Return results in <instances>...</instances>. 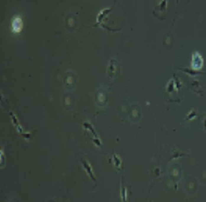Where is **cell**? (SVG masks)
I'll return each instance as SVG.
<instances>
[{
    "mask_svg": "<svg viewBox=\"0 0 206 202\" xmlns=\"http://www.w3.org/2000/svg\"><path fill=\"white\" fill-rule=\"evenodd\" d=\"M113 162H114L115 169L117 170V171H119V170L121 169V158L116 155V153H114V155H113Z\"/></svg>",
    "mask_w": 206,
    "mask_h": 202,
    "instance_id": "8",
    "label": "cell"
},
{
    "mask_svg": "<svg viewBox=\"0 0 206 202\" xmlns=\"http://www.w3.org/2000/svg\"><path fill=\"white\" fill-rule=\"evenodd\" d=\"M10 114V117H11V119H12V122H13V125L15 127V129H17V131L19 132L20 134H22V135H24V134L26 133V132H24V130L22 129V127H21V124H20V122H19V119L17 118V116L12 112V111H10L9 112Z\"/></svg>",
    "mask_w": 206,
    "mask_h": 202,
    "instance_id": "5",
    "label": "cell"
},
{
    "mask_svg": "<svg viewBox=\"0 0 206 202\" xmlns=\"http://www.w3.org/2000/svg\"><path fill=\"white\" fill-rule=\"evenodd\" d=\"M204 129L206 130V119H205V123H204Z\"/></svg>",
    "mask_w": 206,
    "mask_h": 202,
    "instance_id": "13",
    "label": "cell"
},
{
    "mask_svg": "<svg viewBox=\"0 0 206 202\" xmlns=\"http://www.w3.org/2000/svg\"><path fill=\"white\" fill-rule=\"evenodd\" d=\"M11 26H12V30H13L14 33H20L22 28H23V21L21 19V16H15L12 21V24H11Z\"/></svg>",
    "mask_w": 206,
    "mask_h": 202,
    "instance_id": "3",
    "label": "cell"
},
{
    "mask_svg": "<svg viewBox=\"0 0 206 202\" xmlns=\"http://www.w3.org/2000/svg\"><path fill=\"white\" fill-rule=\"evenodd\" d=\"M82 168L85 169V171L87 172V174L89 175V177L93 181V182H97V179H95V174H93V171H92V169H91V165L89 164L86 160H84V159H82Z\"/></svg>",
    "mask_w": 206,
    "mask_h": 202,
    "instance_id": "4",
    "label": "cell"
},
{
    "mask_svg": "<svg viewBox=\"0 0 206 202\" xmlns=\"http://www.w3.org/2000/svg\"><path fill=\"white\" fill-rule=\"evenodd\" d=\"M115 6V4H114ZM114 6H112V7L108 8V9H104V10H102L100 13L98 14V17H97V23L93 25V27L95 26H98V25H102V22L105 20V17L108 16V14L110 13V12H112V10H113V8H114Z\"/></svg>",
    "mask_w": 206,
    "mask_h": 202,
    "instance_id": "2",
    "label": "cell"
},
{
    "mask_svg": "<svg viewBox=\"0 0 206 202\" xmlns=\"http://www.w3.org/2000/svg\"><path fill=\"white\" fill-rule=\"evenodd\" d=\"M179 70L183 72H186V74H189L191 76H196V75H206V72H201V70H194V69H191V68H179Z\"/></svg>",
    "mask_w": 206,
    "mask_h": 202,
    "instance_id": "6",
    "label": "cell"
},
{
    "mask_svg": "<svg viewBox=\"0 0 206 202\" xmlns=\"http://www.w3.org/2000/svg\"><path fill=\"white\" fill-rule=\"evenodd\" d=\"M196 111L195 110H193V111H191V112H190L189 114V116H188V117H186V121H188V120H192L193 118H195L196 117Z\"/></svg>",
    "mask_w": 206,
    "mask_h": 202,
    "instance_id": "11",
    "label": "cell"
},
{
    "mask_svg": "<svg viewBox=\"0 0 206 202\" xmlns=\"http://www.w3.org/2000/svg\"><path fill=\"white\" fill-rule=\"evenodd\" d=\"M173 88H175V80H170L168 85H167L166 91L168 92V93H171V92L173 91Z\"/></svg>",
    "mask_w": 206,
    "mask_h": 202,
    "instance_id": "10",
    "label": "cell"
},
{
    "mask_svg": "<svg viewBox=\"0 0 206 202\" xmlns=\"http://www.w3.org/2000/svg\"><path fill=\"white\" fill-rule=\"evenodd\" d=\"M116 65V61L115 59H111L110 61V65H108V78H113L114 77V66Z\"/></svg>",
    "mask_w": 206,
    "mask_h": 202,
    "instance_id": "7",
    "label": "cell"
},
{
    "mask_svg": "<svg viewBox=\"0 0 206 202\" xmlns=\"http://www.w3.org/2000/svg\"><path fill=\"white\" fill-rule=\"evenodd\" d=\"M82 127L85 128L86 130L87 131H89L90 133L92 134V136H93V142H95L98 146H101V142H100V138H99V136H98V134H97V132L95 131V129H93V127H92L91 124L90 123H88V122H82Z\"/></svg>",
    "mask_w": 206,
    "mask_h": 202,
    "instance_id": "1",
    "label": "cell"
},
{
    "mask_svg": "<svg viewBox=\"0 0 206 202\" xmlns=\"http://www.w3.org/2000/svg\"><path fill=\"white\" fill-rule=\"evenodd\" d=\"M4 163V150H1V164Z\"/></svg>",
    "mask_w": 206,
    "mask_h": 202,
    "instance_id": "12",
    "label": "cell"
},
{
    "mask_svg": "<svg viewBox=\"0 0 206 202\" xmlns=\"http://www.w3.org/2000/svg\"><path fill=\"white\" fill-rule=\"evenodd\" d=\"M123 184H121V199L123 201H126L127 200V191H126V186L124 184V179H123Z\"/></svg>",
    "mask_w": 206,
    "mask_h": 202,
    "instance_id": "9",
    "label": "cell"
}]
</instances>
